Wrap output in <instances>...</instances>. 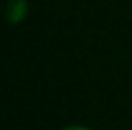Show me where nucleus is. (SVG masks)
Listing matches in <instances>:
<instances>
[{
  "instance_id": "1",
  "label": "nucleus",
  "mask_w": 132,
  "mask_h": 130,
  "mask_svg": "<svg viewBox=\"0 0 132 130\" xmlns=\"http://www.w3.org/2000/svg\"><path fill=\"white\" fill-rule=\"evenodd\" d=\"M6 13H8V19H10L12 23L21 21L25 17V13H27V2L25 0H10Z\"/></svg>"
},
{
  "instance_id": "2",
  "label": "nucleus",
  "mask_w": 132,
  "mask_h": 130,
  "mask_svg": "<svg viewBox=\"0 0 132 130\" xmlns=\"http://www.w3.org/2000/svg\"><path fill=\"white\" fill-rule=\"evenodd\" d=\"M65 130H88V128H80V126H71V128H65Z\"/></svg>"
}]
</instances>
